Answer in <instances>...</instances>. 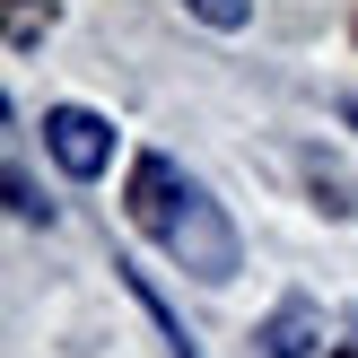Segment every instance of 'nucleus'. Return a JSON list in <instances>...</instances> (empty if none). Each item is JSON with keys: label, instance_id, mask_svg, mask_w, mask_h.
Wrapping results in <instances>:
<instances>
[{"label": "nucleus", "instance_id": "obj_7", "mask_svg": "<svg viewBox=\"0 0 358 358\" xmlns=\"http://www.w3.org/2000/svg\"><path fill=\"white\" fill-rule=\"evenodd\" d=\"M332 358H358V350H332Z\"/></svg>", "mask_w": 358, "mask_h": 358}, {"label": "nucleus", "instance_id": "obj_5", "mask_svg": "<svg viewBox=\"0 0 358 358\" xmlns=\"http://www.w3.org/2000/svg\"><path fill=\"white\" fill-rule=\"evenodd\" d=\"M192 17H201V27H219V35H236L245 17H254V0H184Z\"/></svg>", "mask_w": 358, "mask_h": 358}, {"label": "nucleus", "instance_id": "obj_2", "mask_svg": "<svg viewBox=\"0 0 358 358\" xmlns=\"http://www.w3.org/2000/svg\"><path fill=\"white\" fill-rule=\"evenodd\" d=\"M44 149H52V166H62L70 184H96V175L114 166V122H105L96 105H44Z\"/></svg>", "mask_w": 358, "mask_h": 358}, {"label": "nucleus", "instance_id": "obj_6", "mask_svg": "<svg viewBox=\"0 0 358 358\" xmlns=\"http://www.w3.org/2000/svg\"><path fill=\"white\" fill-rule=\"evenodd\" d=\"M9 210H17V219H44V201H35V184H27V175H9Z\"/></svg>", "mask_w": 358, "mask_h": 358}, {"label": "nucleus", "instance_id": "obj_1", "mask_svg": "<svg viewBox=\"0 0 358 358\" xmlns=\"http://www.w3.org/2000/svg\"><path fill=\"white\" fill-rule=\"evenodd\" d=\"M122 210H131V227L149 245H166L192 280H236V227L219 219V201H210L166 149H140L131 157V192H122Z\"/></svg>", "mask_w": 358, "mask_h": 358}, {"label": "nucleus", "instance_id": "obj_3", "mask_svg": "<svg viewBox=\"0 0 358 358\" xmlns=\"http://www.w3.org/2000/svg\"><path fill=\"white\" fill-rule=\"evenodd\" d=\"M315 341H324V315H315V297H280L271 324L254 332V358H315Z\"/></svg>", "mask_w": 358, "mask_h": 358}, {"label": "nucleus", "instance_id": "obj_4", "mask_svg": "<svg viewBox=\"0 0 358 358\" xmlns=\"http://www.w3.org/2000/svg\"><path fill=\"white\" fill-rule=\"evenodd\" d=\"M122 289H131V306L149 315L157 332H166V350H175V358H201V350H192V332L175 324V306H166V297H157V289H149V280H140V271H122Z\"/></svg>", "mask_w": 358, "mask_h": 358}]
</instances>
